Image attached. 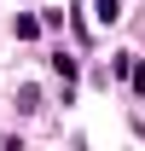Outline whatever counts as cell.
<instances>
[{"mask_svg": "<svg viewBox=\"0 0 145 151\" xmlns=\"http://www.w3.org/2000/svg\"><path fill=\"white\" fill-rule=\"evenodd\" d=\"M128 87H134V93H145V64H139V58L128 64Z\"/></svg>", "mask_w": 145, "mask_h": 151, "instance_id": "4", "label": "cell"}, {"mask_svg": "<svg viewBox=\"0 0 145 151\" xmlns=\"http://www.w3.org/2000/svg\"><path fill=\"white\" fill-rule=\"evenodd\" d=\"M93 18H99V23H116V18H122V0H93Z\"/></svg>", "mask_w": 145, "mask_h": 151, "instance_id": "2", "label": "cell"}, {"mask_svg": "<svg viewBox=\"0 0 145 151\" xmlns=\"http://www.w3.org/2000/svg\"><path fill=\"white\" fill-rule=\"evenodd\" d=\"M47 64H52V76H58V81H75V76H81V64H75L70 52H52Z\"/></svg>", "mask_w": 145, "mask_h": 151, "instance_id": "1", "label": "cell"}, {"mask_svg": "<svg viewBox=\"0 0 145 151\" xmlns=\"http://www.w3.org/2000/svg\"><path fill=\"white\" fill-rule=\"evenodd\" d=\"M12 29H18V41H35V35H41V18H29V12H23Z\"/></svg>", "mask_w": 145, "mask_h": 151, "instance_id": "3", "label": "cell"}]
</instances>
